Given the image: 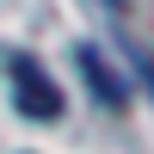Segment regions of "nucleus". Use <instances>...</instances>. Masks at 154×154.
<instances>
[{
	"label": "nucleus",
	"instance_id": "nucleus-4",
	"mask_svg": "<svg viewBox=\"0 0 154 154\" xmlns=\"http://www.w3.org/2000/svg\"><path fill=\"white\" fill-rule=\"evenodd\" d=\"M105 6H123V0H105Z\"/></svg>",
	"mask_w": 154,
	"mask_h": 154
},
{
	"label": "nucleus",
	"instance_id": "nucleus-1",
	"mask_svg": "<svg viewBox=\"0 0 154 154\" xmlns=\"http://www.w3.org/2000/svg\"><path fill=\"white\" fill-rule=\"evenodd\" d=\"M6 80H12V105H19V117H31V123H56L62 111H68L62 86L49 80V68H43L37 56H19V49H12V56H6Z\"/></svg>",
	"mask_w": 154,
	"mask_h": 154
},
{
	"label": "nucleus",
	"instance_id": "nucleus-3",
	"mask_svg": "<svg viewBox=\"0 0 154 154\" xmlns=\"http://www.w3.org/2000/svg\"><path fill=\"white\" fill-rule=\"evenodd\" d=\"M130 62H136V74H142V86H148V99H154V56L142 43H130Z\"/></svg>",
	"mask_w": 154,
	"mask_h": 154
},
{
	"label": "nucleus",
	"instance_id": "nucleus-2",
	"mask_svg": "<svg viewBox=\"0 0 154 154\" xmlns=\"http://www.w3.org/2000/svg\"><path fill=\"white\" fill-rule=\"evenodd\" d=\"M74 62H80L86 86L99 93V105H105V111H123V105H130V93H123V80H117L111 68H105V56H99L93 43H80V49H74Z\"/></svg>",
	"mask_w": 154,
	"mask_h": 154
}]
</instances>
